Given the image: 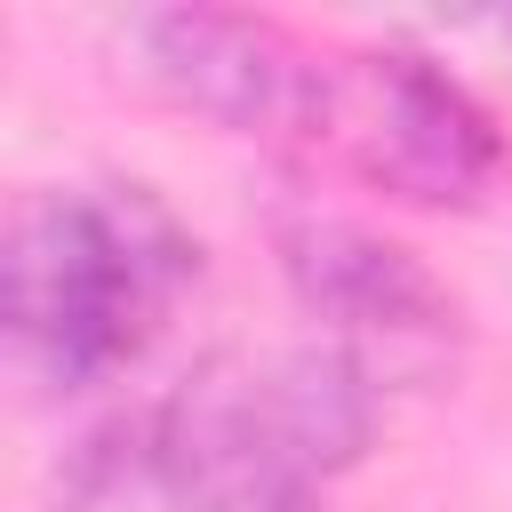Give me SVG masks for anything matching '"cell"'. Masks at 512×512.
Returning <instances> with one entry per match:
<instances>
[{
	"label": "cell",
	"mask_w": 512,
	"mask_h": 512,
	"mask_svg": "<svg viewBox=\"0 0 512 512\" xmlns=\"http://www.w3.org/2000/svg\"><path fill=\"white\" fill-rule=\"evenodd\" d=\"M280 264L296 304L320 320V344L336 360H352L376 392H416L440 384L464 352V304L448 296V280L384 240L376 224L352 216H288L280 224Z\"/></svg>",
	"instance_id": "cell-4"
},
{
	"label": "cell",
	"mask_w": 512,
	"mask_h": 512,
	"mask_svg": "<svg viewBox=\"0 0 512 512\" xmlns=\"http://www.w3.org/2000/svg\"><path fill=\"white\" fill-rule=\"evenodd\" d=\"M304 136L336 168H352L360 184L408 208H472L504 168V136L488 104L416 48L320 56Z\"/></svg>",
	"instance_id": "cell-3"
},
{
	"label": "cell",
	"mask_w": 512,
	"mask_h": 512,
	"mask_svg": "<svg viewBox=\"0 0 512 512\" xmlns=\"http://www.w3.org/2000/svg\"><path fill=\"white\" fill-rule=\"evenodd\" d=\"M200 240L144 184L24 192L0 232V320L40 384H104L168 328Z\"/></svg>",
	"instance_id": "cell-1"
},
{
	"label": "cell",
	"mask_w": 512,
	"mask_h": 512,
	"mask_svg": "<svg viewBox=\"0 0 512 512\" xmlns=\"http://www.w3.org/2000/svg\"><path fill=\"white\" fill-rule=\"evenodd\" d=\"M376 384L328 344L216 352L144 424V464L168 512H320V488L360 464Z\"/></svg>",
	"instance_id": "cell-2"
},
{
	"label": "cell",
	"mask_w": 512,
	"mask_h": 512,
	"mask_svg": "<svg viewBox=\"0 0 512 512\" xmlns=\"http://www.w3.org/2000/svg\"><path fill=\"white\" fill-rule=\"evenodd\" d=\"M128 40H136L144 80L168 104H184L232 136H280V128L304 136L320 56L288 24L248 16V8H152L128 24Z\"/></svg>",
	"instance_id": "cell-5"
}]
</instances>
